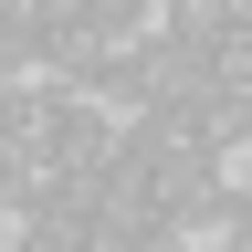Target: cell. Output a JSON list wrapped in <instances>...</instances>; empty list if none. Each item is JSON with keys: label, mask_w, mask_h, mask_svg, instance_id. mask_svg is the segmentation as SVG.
I'll use <instances>...</instances> for the list:
<instances>
[{"label": "cell", "mask_w": 252, "mask_h": 252, "mask_svg": "<svg viewBox=\"0 0 252 252\" xmlns=\"http://www.w3.org/2000/svg\"><path fill=\"white\" fill-rule=\"evenodd\" d=\"M63 116H74V94H53L42 74L0 84V137H11L21 158H42V168H53V147H63Z\"/></svg>", "instance_id": "obj_3"}, {"label": "cell", "mask_w": 252, "mask_h": 252, "mask_svg": "<svg viewBox=\"0 0 252 252\" xmlns=\"http://www.w3.org/2000/svg\"><path fill=\"white\" fill-rule=\"evenodd\" d=\"M84 21L105 32V42H126V53H137L147 32H158V0H84Z\"/></svg>", "instance_id": "obj_5"}, {"label": "cell", "mask_w": 252, "mask_h": 252, "mask_svg": "<svg viewBox=\"0 0 252 252\" xmlns=\"http://www.w3.org/2000/svg\"><path fill=\"white\" fill-rule=\"evenodd\" d=\"M42 84L53 94H105V84H126V42H105L94 21H63V32H42Z\"/></svg>", "instance_id": "obj_2"}, {"label": "cell", "mask_w": 252, "mask_h": 252, "mask_svg": "<svg viewBox=\"0 0 252 252\" xmlns=\"http://www.w3.org/2000/svg\"><path fill=\"white\" fill-rule=\"evenodd\" d=\"M126 94H137L147 116H200L210 94H220V53H200V42H168V32H147V42L126 53Z\"/></svg>", "instance_id": "obj_1"}, {"label": "cell", "mask_w": 252, "mask_h": 252, "mask_svg": "<svg viewBox=\"0 0 252 252\" xmlns=\"http://www.w3.org/2000/svg\"><path fill=\"white\" fill-rule=\"evenodd\" d=\"M32 179H42V158H21L11 137H0V210L21 220V200H32Z\"/></svg>", "instance_id": "obj_6"}, {"label": "cell", "mask_w": 252, "mask_h": 252, "mask_svg": "<svg viewBox=\"0 0 252 252\" xmlns=\"http://www.w3.org/2000/svg\"><path fill=\"white\" fill-rule=\"evenodd\" d=\"M158 32H168V42L220 53V42H242V0H158Z\"/></svg>", "instance_id": "obj_4"}, {"label": "cell", "mask_w": 252, "mask_h": 252, "mask_svg": "<svg viewBox=\"0 0 252 252\" xmlns=\"http://www.w3.org/2000/svg\"><path fill=\"white\" fill-rule=\"evenodd\" d=\"M189 252H220V242H189Z\"/></svg>", "instance_id": "obj_7"}]
</instances>
